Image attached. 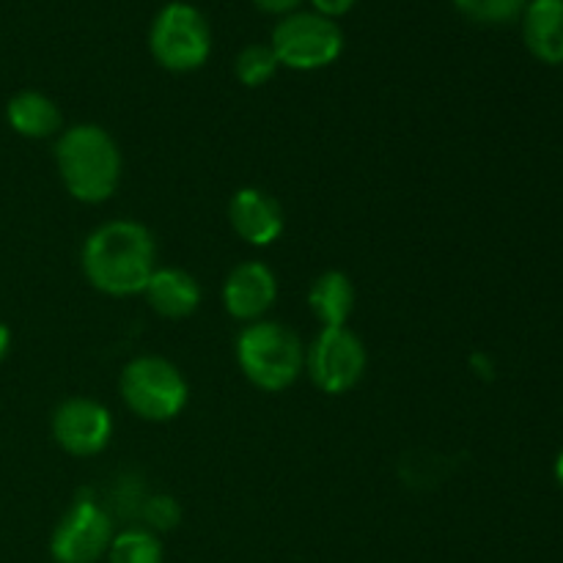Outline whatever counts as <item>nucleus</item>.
Wrapping results in <instances>:
<instances>
[{
  "label": "nucleus",
  "instance_id": "22",
  "mask_svg": "<svg viewBox=\"0 0 563 563\" xmlns=\"http://www.w3.org/2000/svg\"><path fill=\"white\" fill-rule=\"evenodd\" d=\"M9 350H11V330H9V324L0 322V361L9 355Z\"/></svg>",
  "mask_w": 563,
  "mask_h": 563
},
{
  "label": "nucleus",
  "instance_id": "5",
  "mask_svg": "<svg viewBox=\"0 0 563 563\" xmlns=\"http://www.w3.org/2000/svg\"><path fill=\"white\" fill-rule=\"evenodd\" d=\"M148 49L163 69L185 75L201 69L212 53V31L196 5L174 3L163 5L148 27Z\"/></svg>",
  "mask_w": 563,
  "mask_h": 563
},
{
  "label": "nucleus",
  "instance_id": "18",
  "mask_svg": "<svg viewBox=\"0 0 563 563\" xmlns=\"http://www.w3.org/2000/svg\"><path fill=\"white\" fill-rule=\"evenodd\" d=\"M456 11L482 25H506L522 16L528 0H454Z\"/></svg>",
  "mask_w": 563,
  "mask_h": 563
},
{
  "label": "nucleus",
  "instance_id": "23",
  "mask_svg": "<svg viewBox=\"0 0 563 563\" xmlns=\"http://www.w3.org/2000/svg\"><path fill=\"white\" fill-rule=\"evenodd\" d=\"M555 482H559V487L563 489V451L559 454V460H555Z\"/></svg>",
  "mask_w": 563,
  "mask_h": 563
},
{
  "label": "nucleus",
  "instance_id": "9",
  "mask_svg": "<svg viewBox=\"0 0 563 563\" xmlns=\"http://www.w3.org/2000/svg\"><path fill=\"white\" fill-rule=\"evenodd\" d=\"M49 429L60 451L77 460H88L108 449L113 438V416L102 401L71 396L55 407Z\"/></svg>",
  "mask_w": 563,
  "mask_h": 563
},
{
  "label": "nucleus",
  "instance_id": "15",
  "mask_svg": "<svg viewBox=\"0 0 563 563\" xmlns=\"http://www.w3.org/2000/svg\"><path fill=\"white\" fill-rule=\"evenodd\" d=\"M355 284L341 269H328L317 275L308 289V308L322 328H346L355 311Z\"/></svg>",
  "mask_w": 563,
  "mask_h": 563
},
{
  "label": "nucleus",
  "instance_id": "13",
  "mask_svg": "<svg viewBox=\"0 0 563 563\" xmlns=\"http://www.w3.org/2000/svg\"><path fill=\"white\" fill-rule=\"evenodd\" d=\"M522 38L537 60L563 64V0H528L522 9Z\"/></svg>",
  "mask_w": 563,
  "mask_h": 563
},
{
  "label": "nucleus",
  "instance_id": "6",
  "mask_svg": "<svg viewBox=\"0 0 563 563\" xmlns=\"http://www.w3.org/2000/svg\"><path fill=\"white\" fill-rule=\"evenodd\" d=\"M269 47L286 69L317 71L339 60L344 49V33L330 16L317 11H291L273 27Z\"/></svg>",
  "mask_w": 563,
  "mask_h": 563
},
{
  "label": "nucleus",
  "instance_id": "8",
  "mask_svg": "<svg viewBox=\"0 0 563 563\" xmlns=\"http://www.w3.org/2000/svg\"><path fill=\"white\" fill-rule=\"evenodd\" d=\"M113 517L97 498L82 493L55 526L49 553L58 563H97L113 542Z\"/></svg>",
  "mask_w": 563,
  "mask_h": 563
},
{
  "label": "nucleus",
  "instance_id": "3",
  "mask_svg": "<svg viewBox=\"0 0 563 563\" xmlns=\"http://www.w3.org/2000/svg\"><path fill=\"white\" fill-rule=\"evenodd\" d=\"M236 363L253 388L280 394L300 379L306 368V346L300 335L284 322L258 319L236 335Z\"/></svg>",
  "mask_w": 563,
  "mask_h": 563
},
{
  "label": "nucleus",
  "instance_id": "20",
  "mask_svg": "<svg viewBox=\"0 0 563 563\" xmlns=\"http://www.w3.org/2000/svg\"><path fill=\"white\" fill-rule=\"evenodd\" d=\"M311 3H313V9H317V14L335 20V16L346 14V11L355 5V0H311Z\"/></svg>",
  "mask_w": 563,
  "mask_h": 563
},
{
  "label": "nucleus",
  "instance_id": "12",
  "mask_svg": "<svg viewBox=\"0 0 563 563\" xmlns=\"http://www.w3.org/2000/svg\"><path fill=\"white\" fill-rule=\"evenodd\" d=\"M148 308L163 319H187L201 306V284L181 267H157L143 289Z\"/></svg>",
  "mask_w": 563,
  "mask_h": 563
},
{
  "label": "nucleus",
  "instance_id": "4",
  "mask_svg": "<svg viewBox=\"0 0 563 563\" xmlns=\"http://www.w3.org/2000/svg\"><path fill=\"white\" fill-rule=\"evenodd\" d=\"M119 394L132 416L148 423H165L181 416L190 401V385L174 361L141 355L121 368Z\"/></svg>",
  "mask_w": 563,
  "mask_h": 563
},
{
  "label": "nucleus",
  "instance_id": "7",
  "mask_svg": "<svg viewBox=\"0 0 563 563\" xmlns=\"http://www.w3.org/2000/svg\"><path fill=\"white\" fill-rule=\"evenodd\" d=\"M368 355L361 335L350 328H319L306 350V368L311 383L328 396H344L357 388L366 374Z\"/></svg>",
  "mask_w": 563,
  "mask_h": 563
},
{
  "label": "nucleus",
  "instance_id": "10",
  "mask_svg": "<svg viewBox=\"0 0 563 563\" xmlns=\"http://www.w3.org/2000/svg\"><path fill=\"white\" fill-rule=\"evenodd\" d=\"M278 302V278L264 262H242L225 275L223 306L236 322H258Z\"/></svg>",
  "mask_w": 563,
  "mask_h": 563
},
{
  "label": "nucleus",
  "instance_id": "16",
  "mask_svg": "<svg viewBox=\"0 0 563 563\" xmlns=\"http://www.w3.org/2000/svg\"><path fill=\"white\" fill-rule=\"evenodd\" d=\"M108 563H163V542L148 528H126L108 548Z\"/></svg>",
  "mask_w": 563,
  "mask_h": 563
},
{
  "label": "nucleus",
  "instance_id": "11",
  "mask_svg": "<svg viewBox=\"0 0 563 563\" xmlns=\"http://www.w3.org/2000/svg\"><path fill=\"white\" fill-rule=\"evenodd\" d=\"M229 223L240 240L253 247H269L284 234V209L258 187H240L229 201Z\"/></svg>",
  "mask_w": 563,
  "mask_h": 563
},
{
  "label": "nucleus",
  "instance_id": "21",
  "mask_svg": "<svg viewBox=\"0 0 563 563\" xmlns=\"http://www.w3.org/2000/svg\"><path fill=\"white\" fill-rule=\"evenodd\" d=\"M253 3L258 5L262 11H267V14H291V11H297V5L302 3V0H253Z\"/></svg>",
  "mask_w": 563,
  "mask_h": 563
},
{
  "label": "nucleus",
  "instance_id": "19",
  "mask_svg": "<svg viewBox=\"0 0 563 563\" xmlns=\"http://www.w3.org/2000/svg\"><path fill=\"white\" fill-rule=\"evenodd\" d=\"M141 517L152 533L174 531V528H179L181 522V506L174 495H165V493L148 495L141 506Z\"/></svg>",
  "mask_w": 563,
  "mask_h": 563
},
{
  "label": "nucleus",
  "instance_id": "17",
  "mask_svg": "<svg viewBox=\"0 0 563 563\" xmlns=\"http://www.w3.org/2000/svg\"><path fill=\"white\" fill-rule=\"evenodd\" d=\"M278 66L280 64L269 44H247V47H242L240 55H236L234 75L245 88H262L264 82L273 80Z\"/></svg>",
  "mask_w": 563,
  "mask_h": 563
},
{
  "label": "nucleus",
  "instance_id": "2",
  "mask_svg": "<svg viewBox=\"0 0 563 563\" xmlns=\"http://www.w3.org/2000/svg\"><path fill=\"white\" fill-rule=\"evenodd\" d=\"M55 165L66 192L88 207L110 201L124 174L119 143L93 121L71 124L60 132L55 141Z\"/></svg>",
  "mask_w": 563,
  "mask_h": 563
},
{
  "label": "nucleus",
  "instance_id": "1",
  "mask_svg": "<svg viewBox=\"0 0 563 563\" xmlns=\"http://www.w3.org/2000/svg\"><path fill=\"white\" fill-rule=\"evenodd\" d=\"M80 267L88 284L102 295H143L157 269V242L137 220H108L82 242Z\"/></svg>",
  "mask_w": 563,
  "mask_h": 563
},
{
  "label": "nucleus",
  "instance_id": "14",
  "mask_svg": "<svg viewBox=\"0 0 563 563\" xmlns=\"http://www.w3.org/2000/svg\"><path fill=\"white\" fill-rule=\"evenodd\" d=\"M5 121H9V126L16 135L31 137V141H44V137L64 132V113L55 104V99H49L42 91H33V88L14 93L9 99Z\"/></svg>",
  "mask_w": 563,
  "mask_h": 563
}]
</instances>
